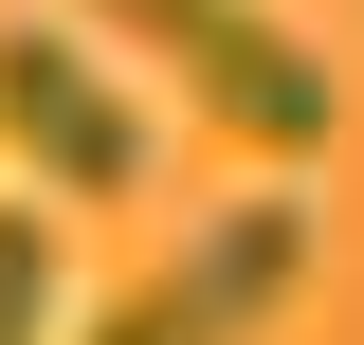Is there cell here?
Segmentation results:
<instances>
[{"instance_id": "cell-1", "label": "cell", "mask_w": 364, "mask_h": 345, "mask_svg": "<svg viewBox=\"0 0 364 345\" xmlns=\"http://www.w3.org/2000/svg\"><path fill=\"white\" fill-rule=\"evenodd\" d=\"M91 37H128V55H164L200 109H219L255 164H310L328 128H346V73H328L273 0H91Z\"/></svg>"}, {"instance_id": "cell-2", "label": "cell", "mask_w": 364, "mask_h": 345, "mask_svg": "<svg viewBox=\"0 0 364 345\" xmlns=\"http://www.w3.org/2000/svg\"><path fill=\"white\" fill-rule=\"evenodd\" d=\"M291 291H310V200H219L146 291L91 309V345H255Z\"/></svg>"}, {"instance_id": "cell-3", "label": "cell", "mask_w": 364, "mask_h": 345, "mask_svg": "<svg viewBox=\"0 0 364 345\" xmlns=\"http://www.w3.org/2000/svg\"><path fill=\"white\" fill-rule=\"evenodd\" d=\"M0 146L55 200H146V109L109 55H73V18H0Z\"/></svg>"}, {"instance_id": "cell-4", "label": "cell", "mask_w": 364, "mask_h": 345, "mask_svg": "<svg viewBox=\"0 0 364 345\" xmlns=\"http://www.w3.org/2000/svg\"><path fill=\"white\" fill-rule=\"evenodd\" d=\"M55 273H73V255H55V218L0 200V345H55Z\"/></svg>"}]
</instances>
